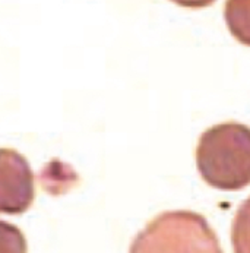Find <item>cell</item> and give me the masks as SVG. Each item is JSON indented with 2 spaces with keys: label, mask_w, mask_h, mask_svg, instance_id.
<instances>
[{
  "label": "cell",
  "mask_w": 250,
  "mask_h": 253,
  "mask_svg": "<svg viewBox=\"0 0 250 253\" xmlns=\"http://www.w3.org/2000/svg\"><path fill=\"white\" fill-rule=\"evenodd\" d=\"M196 166L202 179L219 190H240L250 184V127L221 123L199 138Z\"/></svg>",
  "instance_id": "obj_1"
},
{
  "label": "cell",
  "mask_w": 250,
  "mask_h": 253,
  "mask_svg": "<svg viewBox=\"0 0 250 253\" xmlns=\"http://www.w3.org/2000/svg\"><path fill=\"white\" fill-rule=\"evenodd\" d=\"M0 252H27V240L22 231L4 221H0Z\"/></svg>",
  "instance_id": "obj_6"
},
{
  "label": "cell",
  "mask_w": 250,
  "mask_h": 253,
  "mask_svg": "<svg viewBox=\"0 0 250 253\" xmlns=\"http://www.w3.org/2000/svg\"><path fill=\"white\" fill-rule=\"evenodd\" d=\"M132 252H221L208 222L195 212L174 211L155 218L136 237Z\"/></svg>",
  "instance_id": "obj_2"
},
{
  "label": "cell",
  "mask_w": 250,
  "mask_h": 253,
  "mask_svg": "<svg viewBox=\"0 0 250 253\" xmlns=\"http://www.w3.org/2000/svg\"><path fill=\"white\" fill-rule=\"evenodd\" d=\"M231 242L234 252L250 253V198L242 204L233 219Z\"/></svg>",
  "instance_id": "obj_5"
},
{
  "label": "cell",
  "mask_w": 250,
  "mask_h": 253,
  "mask_svg": "<svg viewBox=\"0 0 250 253\" xmlns=\"http://www.w3.org/2000/svg\"><path fill=\"white\" fill-rule=\"evenodd\" d=\"M173 3L183 6V7H192V9H199V7H207L211 6L215 0H171Z\"/></svg>",
  "instance_id": "obj_7"
},
{
  "label": "cell",
  "mask_w": 250,
  "mask_h": 253,
  "mask_svg": "<svg viewBox=\"0 0 250 253\" xmlns=\"http://www.w3.org/2000/svg\"><path fill=\"white\" fill-rule=\"evenodd\" d=\"M224 18L231 36L250 47V0H227Z\"/></svg>",
  "instance_id": "obj_4"
},
{
  "label": "cell",
  "mask_w": 250,
  "mask_h": 253,
  "mask_svg": "<svg viewBox=\"0 0 250 253\" xmlns=\"http://www.w3.org/2000/svg\"><path fill=\"white\" fill-rule=\"evenodd\" d=\"M36 199V179L30 163L15 149L0 148V212L24 214Z\"/></svg>",
  "instance_id": "obj_3"
}]
</instances>
